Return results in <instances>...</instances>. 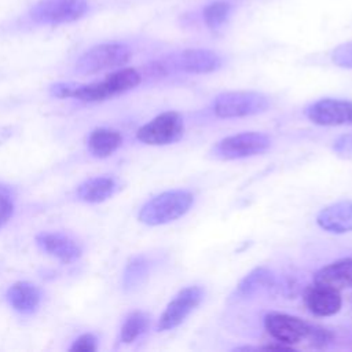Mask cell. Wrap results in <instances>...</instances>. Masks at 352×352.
<instances>
[{
	"instance_id": "21",
	"label": "cell",
	"mask_w": 352,
	"mask_h": 352,
	"mask_svg": "<svg viewBox=\"0 0 352 352\" xmlns=\"http://www.w3.org/2000/svg\"><path fill=\"white\" fill-rule=\"evenodd\" d=\"M148 323H150V320H148V316L146 312L135 311V312L129 314L121 326L120 340L124 344L133 342L136 338H139L142 334H144L147 331Z\"/></svg>"
},
{
	"instance_id": "5",
	"label": "cell",
	"mask_w": 352,
	"mask_h": 352,
	"mask_svg": "<svg viewBox=\"0 0 352 352\" xmlns=\"http://www.w3.org/2000/svg\"><path fill=\"white\" fill-rule=\"evenodd\" d=\"M272 146V139L264 132H241L226 136L216 142L210 148V157L221 161L242 160L260 155L268 151Z\"/></svg>"
},
{
	"instance_id": "26",
	"label": "cell",
	"mask_w": 352,
	"mask_h": 352,
	"mask_svg": "<svg viewBox=\"0 0 352 352\" xmlns=\"http://www.w3.org/2000/svg\"><path fill=\"white\" fill-rule=\"evenodd\" d=\"M333 150L340 157L352 158V133L338 136L333 143Z\"/></svg>"
},
{
	"instance_id": "14",
	"label": "cell",
	"mask_w": 352,
	"mask_h": 352,
	"mask_svg": "<svg viewBox=\"0 0 352 352\" xmlns=\"http://www.w3.org/2000/svg\"><path fill=\"white\" fill-rule=\"evenodd\" d=\"M275 285V275L268 267H256L249 274H246L239 283L235 286L234 292L230 296V301L238 302L249 300L264 290L271 289Z\"/></svg>"
},
{
	"instance_id": "9",
	"label": "cell",
	"mask_w": 352,
	"mask_h": 352,
	"mask_svg": "<svg viewBox=\"0 0 352 352\" xmlns=\"http://www.w3.org/2000/svg\"><path fill=\"white\" fill-rule=\"evenodd\" d=\"M305 116L320 126H352V100L322 98L305 109Z\"/></svg>"
},
{
	"instance_id": "4",
	"label": "cell",
	"mask_w": 352,
	"mask_h": 352,
	"mask_svg": "<svg viewBox=\"0 0 352 352\" xmlns=\"http://www.w3.org/2000/svg\"><path fill=\"white\" fill-rule=\"evenodd\" d=\"M270 99L257 91H227L214 96L212 111L219 118H242L267 111Z\"/></svg>"
},
{
	"instance_id": "2",
	"label": "cell",
	"mask_w": 352,
	"mask_h": 352,
	"mask_svg": "<svg viewBox=\"0 0 352 352\" xmlns=\"http://www.w3.org/2000/svg\"><path fill=\"white\" fill-rule=\"evenodd\" d=\"M221 66L223 58L217 52L205 48H187L161 60L153 62L148 69L154 76H166L175 72L188 74H208L217 72Z\"/></svg>"
},
{
	"instance_id": "6",
	"label": "cell",
	"mask_w": 352,
	"mask_h": 352,
	"mask_svg": "<svg viewBox=\"0 0 352 352\" xmlns=\"http://www.w3.org/2000/svg\"><path fill=\"white\" fill-rule=\"evenodd\" d=\"M132 56L131 48L124 43H104L89 48L84 52L77 63L78 74H95L109 69H117L129 62Z\"/></svg>"
},
{
	"instance_id": "25",
	"label": "cell",
	"mask_w": 352,
	"mask_h": 352,
	"mask_svg": "<svg viewBox=\"0 0 352 352\" xmlns=\"http://www.w3.org/2000/svg\"><path fill=\"white\" fill-rule=\"evenodd\" d=\"M330 340H331V333L327 329L318 326V324H312L309 337L307 340V341H309L311 345L320 348V346H324L326 344H329Z\"/></svg>"
},
{
	"instance_id": "20",
	"label": "cell",
	"mask_w": 352,
	"mask_h": 352,
	"mask_svg": "<svg viewBox=\"0 0 352 352\" xmlns=\"http://www.w3.org/2000/svg\"><path fill=\"white\" fill-rule=\"evenodd\" d=\"M150 263L144 256H136L128 261L122 274V287L125 292L136 290L147 278Z\"/></svg>"
},
{
	"instance_id": "27",
	"label": "cell",
	"mask_w": 352,
	"mask_h": 352,
	"mask_svg": "<svg viewBox=\"0 0 352 352\" xmlns=\"http://www.w3.org/2000/svg\"><path fill=\"white\" fill-rule=\"evenodd\" d=\"M12 212H14L12 202L0 205V227L8 221V219L12 216Z\"/></svg>"
},
{
	"instance_id": "19",
	"label": "cell",
	"mask_w": 352,
	"mask_h": 352,
	"mask_svg": "<svg viewBox=\"0 0 352 352\" xmlns=\"http://www.w3.org/2000/svg\"><path fill=\"white\" fill-rule=\"evenodd\" d=\"M116 188L117 184L113 177L99 176L80 184L77 188V197L84 202L98 204L110 198L114 194Z\"/></svg>"
},
{
	"instance_id": "8",
	"label": "cell",
	"mask_w": 352,
	"mask_h": 352,
	"mask_svg": "<svg viewBox=\"0 0 352 352\" xmlns=\"http://www.w3.org/2000/svg\"><path fill=\"white\" fill-rule=\"evenodd\" d=\"M87 11V0H40L32 7L30 18L40 25H60L80 19Z\"/></svg>"
},
{
	"instance_id": "3",
	"label": "cell",
	"mask_w": 352,
	"mask_h": 352,
	"mask_svg": "<svg viewBox=\"0 0 352 352\" xmlns=\"http://www.w3.org/2000/svg\"><path fill=\"white\" fill-rule=\"evenodd\" d=\"M194 204V194L186 188L164 191L148 199L139 212V220L147 226H162L184 216Z\"/></svg>"
},
{
	"instance_id": "7",
	"label": "cell",
	"mask_w": 352,
	"mask_h": 352,
	"mask_svg": "<svg viewBox=\"0 0 352 352\" xmlns=\"http://www.w3.org/2000/svg\"><path fill=\"white\" fill-rule=\"evenodd\" d=\"M184 135V121L177 111H164L142 125L136 138L148 146H166L179 142Z\"/></svg>"
},
{
	"instance_id": "28",
	"label": "cell",
	"mask_w": 352,
	"mask_h": 352,
	"mask_svg": "<svg viewBox=\"0 0 352 352\" xmlns=\"http://www.w3.org/2000/svg\"><path fill=\"white\" fill-rule=\"evenodd\" d=\"M12 202V191L8 186L0 183V205H6Z\"/></svg>"
},
{
	"instance_id": "29",
	"label": "cell",
	"mask_w": 352,
	"mask_h": 352,
	"mask_svg": "<svg viewBox=\"0 0 352 352\" xmlns=\"http://www.w3.org/2000/svg\"><path fill=\"white\" fill-rule=\"evenodd\" d=\"M254 349H257V348H253V346H238L234 351H254Z\"/></svg>"
},
{
	"instance_id": "18",
	"label": "cell",
	"mask_w": 352,
	"mask_h": 352,
	"mask_svg": "<svg viewBox=\"0 0 352 352\" xmlns=\"http://www.w3.org/2000/svg\"><path fill=\"white\" fill-rule=\"evenodd\" d=\"M122 144V136L111 128H96L88 138V150L96 158L110 157Z\"/></svg>"
},
{
	"instance_id": "12",
	"label": "cell",
	"mask_w": 352,
	"mask_h": 352,
	"mask_svg": "<svg viewBox=\"0 0 352 352\" xmlns=\"http://www.w3.org/2000/svg\"><path fill=\"white\" fill-rule=\"evenodd\" d=\"M304 301L309 312L316 316H331L341 308L340 290L314 282L304 293Z\"/></svg>"
},
{
	"instance_id": "16",
	"label": "cell",
	"mask_w": 352,
	"mask_h": 352,
	"mask_svg": "<svg viewBox=\"0 0 352 352\" xmlns=\"http://www.w3.org/2000/svg\"><path fill=\"white\" fill-rule=\"evenodd\" d=\"M314 282L337 290L352 287V257L340 258L322 267L315 272Z\"/></svg>"
},
{
	"instance_id": "17",
	"label": "cell",
	"mask_w": 352,
	"mask_h": 352,
	"mask_svg": "<svg viewBox=\"0 0 352 352\" xmlns=\"http://www.w3.org/2000/svg\"><path fill=\"white\" fill-rule=\"evenodd\" d=\"M10 305L22 315L33 314L41 301L38 287L30 282L21 280L11 285L6 293Z\"/></svg>"
},
{
	"instance_id": "1",
	"label": "cell",
	"mask_w": 352,
	"mask_h": 352,
	"mask_svg": "<svg viewBox=\"0 0 352 352\" xmlns=\"http://www.w3.org/2000/svg\"><path fill=\"white\" fill-rule=\"evenodd\" d=\"M142 76L136 69L125 67L110 73L100 81L89 84L58 82L51 87V94L56 98H74L82 102H102L121 95L138 87Z\"/></svg>"
},
{
	"instance_id": "10",
	"label": "cell",
	"mask_w": 352,
	"mask_h": 352,
	"mask_svg": "<svg viewBox=\"0 0 352 352\" xmlns=\"http://www.w3.org/2000/svg\"><path fill=\"white\" fill-rule=\"evenodd\" d=\"M205 290L201 286L182 289L166 305L158 320V330L166 331L182 324L186 318L202 302Z\"/></svg>"
},
{
	"instance_id": "23",
	"label": "cell",
	"mask_w": 352,
	"mask_h": 352,
	"mask_svg": "<svg viewBox=\"0 0 352 352\" xmlns=\"http://www.w3.org/2000/svg\"><path fill=\"white\" fill-rule=\"evenodd\" d=\"M331 60L340 67L352 69V41L336 47L331 52Z\"/></svg>"
},
{
	"instance_id": "24",
	"label": "cell",
	"mask_w": 352,
	"mask_h": 352,
	"mask_svg": "<svg viewBox=\"0 0 352 352\" xmlns=\"http://www.w3.org/2000/svg\"><path fill=\"white\" fill-rule=\"evenodd\" d=\"M96 349H98V340L91 333L80 336L70 346V351H74V352H92Z\"/></svg>"
},
{
	"instance_id": "15",
	"label": "cell",
	"mask_w": 352,
	"mask_h": 352,
	"mask_svg": "<svg viewBox=\"0 0 352 352\" xmlns=\"http://www.w3.org/2000/svg\"><path fill=\"white\" fill-rule=\"evenodd\" d=\"M37 246L47 254L69 264L81 256V248L69 236L59 232H41L36 236Z\"/></svg>"
},
{
	"instance_id": "11",
	"label": "cell",
	"mask_w": 352,
	"mask_h": 352,
	"mask_svg": "<svg viewBox=\"0 0 352 352\" xmlns=\"http://www.w3.org/2000/svg\"><path fill=\"white\" fill-rule=\"evenodd\" d=\"M264 327L278 342L294 345L308 340L312 323H308L294 315L271 312L264 318Z\"/></svg>"
},
{
	"instance_id": "22",
	"label": "cell",
	"mask_w": 352,
	"mask_h": 352,
	"mask_svg": "<svg viewBox=\"0 0 352 352\" xmlns=\"http://www.w3.org/2000/svg\"><path fill=\"white\" fill-rule=\"evenodd\" d=\"M232 12V4L228 0H214L206 4L202 10L205 25L212 29H220L230 18Z\"/></svg>"
},
{
	"instance_id": "13",
	"label": "cell",
	"mask_w": 352,
	"mask_h": 352,
	"mask_svg": "<svg viewBox=\"0 0 352 352\" xmlns=\"http://www.w3.org/2000/svg\"><path fill=\"white\" fill-rule=\"evenodd\" d=\"M318 226L331 234L352 231V199H341L324 206L316 214Z\"/></svg>"
}]
</instances>
